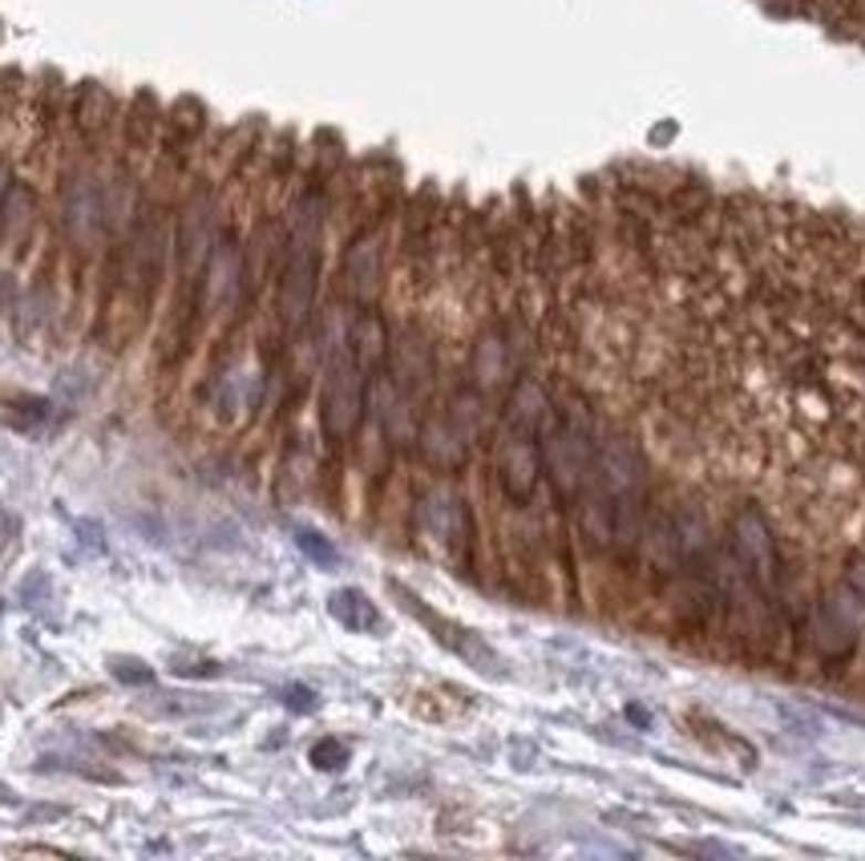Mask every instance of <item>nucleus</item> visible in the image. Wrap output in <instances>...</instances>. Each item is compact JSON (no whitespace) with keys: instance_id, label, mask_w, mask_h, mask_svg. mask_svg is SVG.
I'll return each instance as SVG.
<instances>
[{"instance_id":"7ed1b4c3","label":"nucleus","mask_w":865,"mask_h":861,"mask_svg":"<svg viewBox=\"0 0 865 861\" xmlns=\"http://www.w3.org/2000/svg\"><path fill=\"white\" fill-rule=\"evenodd\" d=\"M324 421L332 437H344L352 429V421H356V380H352L348 365L332 368L327 397H324Z\"/></svg>"},{"instance_id":"423d86ee","label":"nucleus","mask_w":865,"mask_h":861,"mask_svg":"<svg viewBox=\"0 0 865 861\" xmlns=\"http://www.w3.org/2000/svg\"><path fill=\"white\" fill-rule=\"evenodd\" d=\"M9 531H17V522H12L9 514H0V550H4V543H9V538H4Z\"/></svg>"},{"instance_id":"f03ea898","label":"nucleus","mask_w":865,"mask_h":861,"mask_svg":"<svg viewBox=\"0 0 865 861\" xmlns=\"http://www.w3.org/2000/svg\"><path fill=\"white\" fill-rule=\"evenodd\" d=\"M37 231V187L29 178L12 175L9 195H4V211H0V243L24 248Z\"/></svg>"},{"instance_id":"f257e3e1","label":"nucleus","mask_w":865,"mask_h":861,"mask_svg":"<svg viewBox=\"0 0 865 861\" xmlns=\"http://www.w3.org/2000/svg\"><path fill=\"white\" fill-rule=\"evenodd\" d=\"M58 231L77 255H94L110 243L106 175L90 158H73L58 182Z\"/></svg>"},{"instance_id":"39448f33","label":"nucleus","mask_w":865,"mask_h":861,"mask_svg":"<svg viewBox=\"0 0 865 861\" xmlns=\"http://www.w3.org/2000/svg\"><path fill=\"white\" fill-rule=\"evenodd\" d=\"M9 182H12V162H9V154L0 150V211H4V195H9Z\"/></svg>"},{"instance_id":"20e7f679","label":"nucleus","mask_w":865,"mask_h":861,"mask_svg":"<svg viewBox=\"0 0 865 861\" xmlns=\"http://www.w3.org/2000/svg\"><path fill=\"white\" fill-rule=\"evenodd\" d=\"M49 413H53V405L45 401V397H12V401L0 405V417H4V426L12 429H21V433H33V429H41L49 421Z\"/></svg>"}]
</instances>
